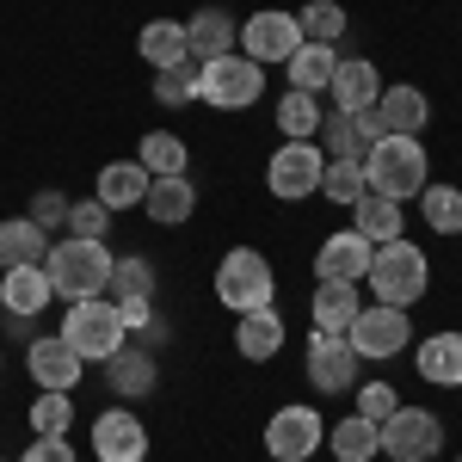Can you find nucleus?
<instances>
[{"instance_id": "nucleus-12", "label": "nucleus", "mask_w": 462, "mask_h": 462, "mask_svg": "<svg viewBox=\"0 0 462 462\" xmlns=\"http://www.w3.org/2000/svg\"><path fill=\"white\" fill-rule=\"evenodd\" d=\"M364 357L352 352V339L346 333H309V383H315L320 394H346L357 389L364 376Z\"/></svg>"}, {"instance_id": "nucleus-23", "label": "nucleus", "mask_w": 462, "mask_h": 462, "mask_svg": "<svg viewBox=\"0 0 462 462\" xmlns=\"http://www.w3.org/2000/svg\"><path fill=\"white\" fill-rule=\"evenodd\" d=\"M106 383H111V394H117V401H143V394H154L161 370H154L148 346H124V352L106 357Z\"/></svg>"}, {"instance_id": "nucleus-14", "label": "nucleus", "mask_w": 462, "mask_h": 462, "mask_svg": "<svg viewBox=\"0 0 462 462\" xmlns=\"http://www.w3.org/2000/svg\"><path fill=\"white\" fill-rule=\"evenodd\" d=\"M93 462H148V426L130 407H111L93 420Z\"/></svg>"}, {"instance_id": "nucleus-44", "label": "nucleus", "mask_w": 462, "mask_h": 462, "mask_svg": "<svg viewBox=\"0 0 462 462\" xmlns=\"http://www.w3.org/2000/svg\"><path fill=\"white\" fill-rule=\"evenodd\" d=\"M0 370H6V357H0Z\"/></svg>"}, {"instance_id": "nucleus-7", "label": "nucleus", "mask_w": 462, "mask_h": 462, "mask_svg": "<svg viewBox=\"0 0 462 462\" xmlns=\"http://www.w3.org/2000/svg\"><path fill=\"white\" fill-rule=\"evenodd\" d=\"M352 352L364 357V364H389V357H401L407 346H413V309H389V302H370L364 315L352 320Z\"/></svg>"}, {"instance_id": "nucleus-40", "label": "nucleus", "mask_w": 462, "mask_h": 462, "mask_svg": "<svg viewBox=\"0 0 462 462\" xmlns=\"http://www.w3.org/2000/svg\"><path fill=\"white\" fill-rule=\"evenodd\" d=\"M62 235H80V241H106L111 235V210L99 204V198H80V204H69V228Z\"/></svg>"}, {"instance_id": "nucleus-28", "label": "nucleus", "mask_w": 462, "mask_h": 462, "mask_svg": "<svg viewBox=\"0 0 462 462\" xmlns=\"http://www.w3.org/2000/svg\"><path fill=\"white\" fill-rule=\"evenodd\" d=\"M136 50H143V62L154 74L173 69V62H185V56H191V43H185V19H148L143 32H136Z\"/></svg>"}, {"instance_id": "nucleus-20", "label": "nucleus", "mask_w": 462, "mask_h": 462, "mask_svg": "<svg viewBox=\"0 0 462 462\" xmlns=\"http://www.w3.org/2000/svg\"><path fill=\"white\" fill-rule=\"evenodd\" d=\"M185 43H191V62H210V56H228L241 43V19L228 6H198L185 19Z\"/></svg>"}, {"instance_id": "nucleus-4", "label": "nucleus", "mask_w": 462, "mask_h": 462, "mask_svg": "<svg viewBox=\"0 0 462 462\" xmlns=\"http://www.w3.org/2000/svg\"><path fill=\"white\" fill-rule=\"evenodd\" d=\"M364 284H370L376 302H389V309H413V302L431 290V259L413 247V241H389V247L370 253Z\"/></svg>"}, {"instance_id": "nucleus-37", "label": "nucleus", "mask_w": 462, "mask_h": 462, "mask_svg": "<svg viewBox=\"0 0 462 462\" xmlns=\"http://www.w3.org/2000/svg\"><path fill=\"white\" fill-rule=\"evenodd\" d=\"M69 426H74V394L37 389V401H32V431H37V438H62Z\"/></svg>"}, {"instance_id": "nucleus-11", "label": "nucleus", "mask_w": 462, "mask_h": 462, "mask_svg": "<svg viewBox=\"0 0 462 462\" xmlns=\"http://www.w3.org/2000/svg\"><path fill=\"white\" fill-rule=\"evenodd\" d=\"M296 43H302V25H296V13H284V6H259V13H247V25H241V56L247 62H290L296 56Z\"/></svg>"}, {"instance_id": "nucleus-19", "label": "nucleus", "mask_w": 462, "mask_h": 462, "mask_svg": "<svg viewBox=\"0 0 462 462\" xmlns=\"http://www.w3.org/2000/svg\"><path fill=\"white\" fill-rule=\"evenodd\" d=\"M333 93V111H376V93H383V74L370 56H339V69L327 80Z\"/></svg>"}, {"instance_id": "nucleus-15", "label": "nucleus", "mask_w": 462, "mask_h": 462, "mask_svg": "<svg viewBox=\"0 0 462 462\" xmlns=\"http://www.w3.org/2000/svg\"><path fill=\"white\" fill-rule=\"evenodd\" d=\"M25 370H32V383L37 389H62L74 394V383H80V357H74V346L62 339V333H37L32 346H25Z\"/></svg>"}, {"instance_id": "nucleus-33", "label": "nucleus", "mask_w": 462, "mask_h": 462, "mask_svg": "<svg viewBox=\"0 0 462 462\" xmlns=\"http://www.w3.org/2000/svg\"><path fill=\"white\" fill-rule=\"evenodd\" d=\"M136 161L148 167V179H167V173H185V167H191V148H185V136H173V130H148L143 148H136Z\"/></svg>"}, {"instance_id": "nucleus-21", "label": "nucleus", "mask_w": 462, "mask_h": 462, "mask_svg": "<svg viewBox=\"0 0 462 462\" xmlns=\"http://www.w3.org/2000/svg\"><path fill=\"white\" fill-rule=\"evenodd\" d=\"M376 124H383L389 136H420V130L431 124V99L420 93V87L394 80V87H383V93H376Z\"/></svg>"}, {"instance_id": "nucleus-42", "label": "nucleus", "mask_w": 462, "mask_h": 462, "mask_svg": "<svg viewBox=\"0 0 462 462\" xmlns=\"http://www.w3.org/2000/svg\"><path fill=\"white\" fill-rule=\"evenodd\" d=\"M69 204H74V198H62V191L50 185V191H37V198H32V210H25V216H32L43 235H56V228H69Z\"/></svg>"}, {"instance_id": "nucleus-13", "label": "nucleus", "mask_w": 462, "mask_h": 462, "mask_svg": "<svg viewBox=\"0 0 462 462\" xmlns=\"http://www.w3.org/2000/svg\"><path fill=\"white\" fill-rule=\"evenodd\" d=\"M389 130L376 124V111H327L320 117V154L327 161H357L364 167V154L383 143Z\"/></svg>"}, {"instance_id": "nucleus-16", "label": "nucleus", "mask_w": 462, "mask_h": 462, "mask_svg": "<svg viewBox=\"0 0 462 462\" xmlns=\"http://www.w3.org/2000/svg\"><path fill=\"white\" fill-rule=\"evenodd\" d=\"M370 241L357 235V228H339V235H327L315 253V278L320 284H364V272H370Z\"/></svg>"}, {"instance_id": "nucleus-17", "label": "nucleus", "mask_w": 462, "mask_h": 462, "mask_svg": "<svg viewBox=\"0 0 462 462\" xmlns=\"http://www.w3.org/2000/svg\"><path fill=\"white\" fill-rule=\"evenodd\" d=\"M50 272L43 265H6L0 272V315L6 320H37L50 309Z\"/></svg>"}, {"instance_id": "nucleus-5", "label": "nucleus", "mask_w": 462, "mask_h": 462, "mask_svg": "<svg viewBox=\"0 0 462 462\" xmlns=\"http://www.w3.org/2000/svg\"><path fill=\"white\" fill-rule=\"evenodd\" d=\"M62 339L74 346L80 364H106L111 352L130 346V327H124V315H117L111 296H87V302H69V315H62Z\"/></svg>"}, {"instance_id": "nucleus-25", "label": "nucleus", "mask_w": 462, "mask_h": 462, "mask_svg": "<svg viewBox=\"0 0 462 462\" xmlns=\"http://www.w3.org/2000/svg\"><path fill=\"white\" fill-rule=\"evenodd\" d=\"M143 210H148V222H161V228H179V222H191V210H198V185H191L185 173L148 179Z\"/></svg>"}, {"instance_id": "nucleus-30", "label": "nucleus", "mask_w": 462, "mask_h": 462, "mask_svg": "<svg viewBox=\"0 0 462 462\" xmlns=\"http://www.w3.org/2000/svg\"><path fill=\"white\" fill-rule=\"evenodd\" d=\"M43 253H50V235L32 216H6L0 222V272L6 265H43Z\"/></svg>"}, {"instance_id": "nucleus-8", "label": "nucleus", "mask_w": 462, "mask_h": 462, "mask_svg": "<svg viewBox=\"0 0 462 462\" xmlns=\"http://www.w3.org/2000/svg\"><path fill=\"white\" fill-rule=\"evenodd\" d=\"M444 450V420L431 413V407H394L389 420H383V457L389 462H431Z\"/></svg>"}, {"instance_id": "nucleus-31", "label": "nucleus", "mask_w": 462, "mask_h": 462, "mask_svg": "<svg viewBox=\"0 0 462 462\" xmlns=\"http://www.w3.org/2000/svg\"><path fill=\"white\" fill-rule=\"evenodd\" d=\"M284 69H290V87L296 93H327V80L339 69V50L333 43H296V56H290Z\"/></svg>"}, {"instance_id": "nucleus-10", "label": "nucleus", "mask_w": 462, "mask_h": 462, "mask_svg": "<svg viewBox=\"0 0 462 462\" xmlns=\"http://www.w3.org/2000/svg\"><path fill=\"white\" fill-rule=\"evenodd\" d=\"M320 173H327L320 143H284L272 161H265V185H272V198H284V204L315 198V191H320Z\"/></svg>"}, {"instance_id": "nucleus-6", "label": "nucleus", "mask_w": 462, "mask_h": 462, "mask_svg": "<svg viewBox=\"0 0 462 462\" xmlns=\"http://www.w3.org/2000/svg\"><path fill=\"white\" fill-rule=\"evenodd\" d=\"M259 93H265V69L247 62L241 50L198 62V99H204L210 111H247Z\"/></svg>"}, {"instance_id": "nucleus-2", "label": "nucleus", "mask_w": 462, "mask_h": 462, "mask_svg": "<svg viewBox=\"0 0 462 462\" xmlns=\"http://www.w3.org/2000/svg\"><path fill=\"white\" fill-rule=\"evenodd\" d=\"M426 185H431V161H426V143L420 136H383V143L364 154V191H376V198L407 204Z\"/></svg>"}, {"instance_id": "nucleus-32", "label": "nucleus", "mask_w": 462, "mask_h": 462, "mask_svg": "<svg viewBox=\"0 0 462 462\" xmlns=\"http://www.w3.org/2000/svg\"><path fill=\"white\" fill-rule=\"evenodd\" d=\"M320 93H296V87H284V99H278V136H290V143H315L320 136Z\"/></svg>"}, {"instance_id": "nucleus-29", "label": "nucleus", "mask_w": 462, "mask_h": 462, "mask_svg": "<svg viewBox=\"0 0 462 462\" xmlns=\"http://www.w3.org/2000/svg\"><path fill=\"white\" fill-rule=\"evenodd\" d=\"M327 450L339 462H376L383 457V426H370L364 413H346L339 426H327Z\"/></svg>"}, {"instance_id": "nucleus-43", "label": "nucleus", "mask_w": 462, "mask_h": 462, "mask_svg": "<svg viewBox=\"0 0 462 462\" xmlns=\"http://www.w3.org/2000/svg\"><path fill=\"white\" fill-rule=\"evenodd\" d=\"M19 462H80V457H74L69 438H37V444H32V450H25Z\"/></svg>"}, {"instance_id": "nucleus-26", "label": "nucleus", "mask_w": 462, "mask_h": 462, "mask_svg": "<svg viewBox=\"0 0 462 462\" xmlns=\"http://www.w3.org/2000/svg\"><path fill=\"white\" fill-rule=\"evenodd\" d=\"M364 284H315V302H309V315H315V333H352V320L364 315Z\"/></svg>"}, {"instance_id": "nucleus-1", "label": "nucleus", "mask_w": 462, "mask_h": 462, "mask_svg": "<svg viewBox=\"0 0 462 462\" xmlns=\"http://www.w3.org/2000/svg\"><path fill=\"white\" fill-rule=\"evenodd\" d=\"M111 265H117V253H111L106 241H80V235H62V241H50V253H43L50 290H56L62 302L106 296L111 290Z\"/></svg>"}, {"instance_id": "nucleus-9", "label": "nucleus", "mask_w": 462, "mask_h": 462, "mask_svg": "<svg viewBox=\"0 0 462 462\" xmlns=\"http://www.w3.org/2000/svg\"><path fill=\"white\" fill-rule=\"evenodd\" d=\"M327 444V420H320L309 401H290L265 420V457L272 462H309Z\"/></svg>"}, {"instance_id": "nucleus-45", "label": "nucleus", "mask_w": 462, "mask_h": 462, "mask_svg": "<svg viewBox=\"0 0 462 462\" xmlns=\"http://www.w3.org/2000/svg\"><path fill=\"white\" fill-rule=\"evenodd\" d=\"M457 462H462V457H457Z\"/></svg>"}, {"instance_id": "nucleus-41", "label": "nucleus", "mask_w": 462, "mask_h": 462, "mask_svg": "<svg viewBox=\"0 0 462 462\" xmlns=\"http://www.w3.org/2000/svg\"><path fill=\"white\" fill-rule=\"evenodd\" d=\"M357 413H364V420H370V426H383V420H389L394 407H401V394L389 389V383H357Z\"/></svg>"}, {"instance_id": "nucleus-39", "label": "nucleus", "mask_w": 462, "mask_h": 462, "mask_svg": "<svg viewBox=\"0 0 462 462\" xmlns=\"http://www.w3.org/2000/svg\"><path fill=\"white\" fill-rule=\"evenodd\" d=\"M320 198H333V204L352 210L357 198H364V167H357V161H327V173H320Z\"/></svg>"}, {"instance_id": "nucleus-36", "label": "nucleus", "mask_w": 462, "mask_h": 462, "mask_svg": "<svg viewBox=\"0 0 462 462\" xmlns=\"http://www.w3.org/2000/svg\"><path fill=\"white\" fill-rule=\"evenodd\" d=\"M296 25H302V43H333V50H339V37H346V6L309 0V6L296 13Z\"/></svg>"}, {"instance_id": "nucleus-38", "label": "nucleus", "mask_w": 462, "mask_h": 462, "mask_svg": "<svg viewBox=\"0 0 462 462\" xmlns=\"http://www.w3.org/2000/svg\"><path fill=\"white\" fill-rule=\"evenodd\" d=\"M154 99H161V106H191V99H198V62L185 56L173 69H161L154 74Z\"/></svg>"}, {"instance_id": "nucleus-27", "label": "nucleus", "mask_w": 462, "mask_h": 462, "mask_svg": "<svg viewBox=\"0 0 462 462\" xmlns=\"http://www.w3.org/2000/svg\"><path fill=\"white\" fill-rule=\"evenodd\" d=\"M352 228L370 241V247H389V241H401V228H407V216H401V204L394 198H376V191H364L352 204Z\"/></svg>"}, {"instance_id": "nucleus-35", "label": "nucleus", "mask_w": 462, "mask_h": 462, "mask_svg": "<svg viewBox=\"0 0 462 462\" xmlns=\"http://www.w3.org/2000/svg\"><path fill=\"white\" fill-rule=\"evenodd\" d=\"M420 216H426L431 235H462V185H426Z\"/></svg>"}, {"instance_id": "nucleus-24", "label": "nucleus", "mask_w": 462, "mask_h": 462, "mask_svg": "<svg viewBox=\"0 0 462 462\" xmlns=\"http://www.w3.org/2000/svg\"><path fill=\"white\" fill-rule=\"evenodd\" d=\"M93 198H99L111 216H117V210H143V198H148V167H143V161H111V167H99Z\"/></svg>"}, {"instance_id": "nucleus-18", "label": "nucleus", "mask_w": 462, "mask_h": 462, "mask_svg": "<svg viewBox=\"0 0 462 462\" xmlns=\"http://www.w3.org/2000/svg\"><path fill=\"white\" fill-rule=\"evenodd\" d=\"M413 370H420V383H431V389H462V333L457 327L426 333L413 346Z\"/></svg>"}, {"instance_id": "nucleus-34", "label": "nucleus", "mask_w": 462, "mask_h": 462, "mask_svg": "<svg viewBox=\"0 0 462 462\" xmlns=\"http://www.w3.org/2000/svg\"><path fill=\"white\" fill-rule=\"evenodd\" d=\"M111 302H154V265H148L143 253H124L117 265H111Z\"/></svg>"}, {"instance_id": "nucleus-3", "label": "nucleus", "mask_w": 462, "mask_h": 462, "mask_svg": "<svg viewBox=\"0 0 462 462\" xmlns=\"http://www.w3.org/2000/svg\"><path fill=\"white\" fill-rule=\"evenodd\" d=\"M216 302L228 315H253V309H278V272L259 247H228L216 265Z\"/></svg>"}, {"instance_id": "nucleus-22", "label": "nucleus", "mask_w": 462, "mask_h": 462, "mask_svg": "<svg viewBox=\"0 0 462 462\" xmlns=\"http://www.w3.org/2000/svg\"><path fill=\"white\" fill-rule=\"evenodd\" d=\"M235 352L247 364H272L284 352V315L278 309H253V315H235Z\"/></svg>"}]
</instances>
